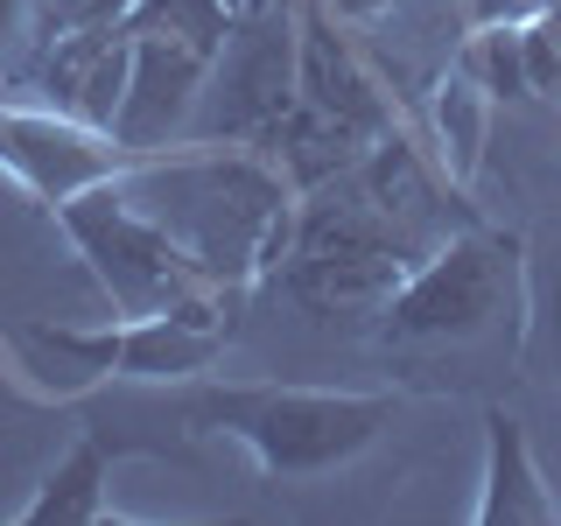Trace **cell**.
Returning a JSON list of instances; mask_svg holds the SVG:
<instances>
[{
    "instance_id": "cell-1",
    "label": "cell",
    "mask_w": 561,
    "mask_h": 526,
    "mask_svg": "<svg viewBox=\"0 0 561 526\" xmlns=\"http://www.w3.org/2000/svg\"><path fill=\"white\" fill-rule=\"evenodd\" d=\"M119 190L148 210L162 232L197 260L204 281L218 288H253L274 281L280 253L295 239V204L302 190L280 175L274 155L232 148V140H175L162 155H140L119 175Z\"/></svg>"
},
{
    "instance_id": "cell-2",
    "label": "cell",
    "mask_w": 561,
    "mask_h": 526,
    "mask_svg": "<svg viewBox=\"0 0 561 526\" xmlns=\"http://www.w3.org/2000/svg\"><path fill=\"white\" fill-rule=\"evenodd\" d=\"M373 338L400 358L414 351H478L505 344L519 358L526 338V239L463 225L449 245H435L400 281V295L379 309Z\"/></svg>"
},
{
    "instance_id": "cell-3",
    "label": "cell",
    "mask_w": 561,
    "mask_h": 526,
    "mask_svg": "<svg viewBox=\"0 0 561 526\" xmlns=\"http://www.w3.org/2000/svg\"><path fill=\"white\" fill-rule=\"evenodd\" d=\"M400 393H330V386H218L183 408L190 428L232 435L280 484L323 478L393 428Z\"/></svg>"
},
{
    "instance_id": "cell-4",
    "label": "cell",
    "mask_w": 561,
    "mask_h": 526,
    "mask_svg": "<svg viewBox=\"0 0 561 526\" xmlns=\"http://www.w3.org/2000/svg\"><path fill=\"white\" fill-rule=\"evenodd\" d=\"M414 274V253L379 225V210L344 183L302 190L295 204V239L280 253V295L316 323H379V309L400 295V281Z\"/></svg>"
},
{
    "instance_id": "cell-5",
    "label": "cell",
    "mask_w": 561,
    "mask_h": 526,
    "mask_svg": "<svg viewBox=\"0 0 561 526\" xmlns=\"http://www.w3.org/2000/svg\"><path fill=\"white\" fill-rule=\"evenodd\" d=\"M119 28L134 35V70L113 113V140L134 155H162L183 140L210 84V64L232 35V0H134Z\"/></svg>"
},
{
    "instance_id": "cell-6",
    "label": "cell",
    "mask_w": 561,
    "mask_h": 526,
    "mask_svg": "<svg viewBox=\"0 0 561 526\" xmlns=\"http://www.w3.org/2000/svg\"><path fill=\"white\" fill-rule=\"evenodd\" d=\"M49 218H57L70 232V245L84 253V267H92V281L105 288L113 316H154V309L190 302L197 288H218V281H204L197 260L119 190V175L78 190V197L57 204Z\"/></svg>"
},
{
    "instance_id": "cell-7",
    "label": "cell",
    "mask_w": 561,
    "mask_h": 526,
    "mask_svg": "<svg viewBox=\"0 0 561 526\" xmlns=\"http://www.w3.org/2000/svg\"><path fill=\"white\" fill-rule=\"evenodd\" d=\"M245 288H197L190 302L154 309V316H113L105 330H49L35 323L28 338L57 358L84 365V373H113V379H190L232 344Z\"/></svg>"
},
{
    "instance_id": "cell-8",
    "label": "cell",
    "mask_w": 561,
    "mask_h": 526,
    "mask_svg": "<svg viewBox=\"0 0 561 526\" xmlns=\"http://www.w3.org/2000/svg\"><path fill=\"white\" fill-rule=\"evenodd\" d=\"M134 162H140V155L119 148V140L105 127H92V119L0 99V169H8L43 210L70 204L78 190H92V183H113V175H127Z\"/></svg>"
},
{
    "instance_id": "cell-9",
    "label": "cell",
    "mask_w": 561,
    "mask_h": 526,
    "mask_svg": "<svg viewBox=\"0 0 561 526\" xmlns=\"http://www.w3.org/2000/svg\"><path fill=\"white\" fill-rule=\"evenodd\" d=\"M478 519L484 526H554L561 505L548 478H540L534 464V443H526V428L505 408L484 414V499H478Z\"/></svg>"
},
{
    "instance_id": "cell-10",
    "label": "cell",
    "mask_w": 561,
    "mask_h": 526,
    "mask_svg": "<svg viewBox=\"0 0 561 526\" xmlns=\"http://www.w3.org/2000/svg\"><path fill=\"white\" fill-rule=\"evenodd\" d=\"M105 470H113V443L105 435H78L70 456L49 470V484L35 491V505L22 513V526H99L105 513Z\"/></svg>"
},
{
    "instance_id": "cell-11",
    "label": "cell",
    "mask_w": 561,
    "mask_h": 526,
    "mask_svg": "<svg viewBox=\"0 0 561 526\" xmlns=\"http://www.w3.org/2000/svg\"><path fill=\"white\" fill-rule=\"evenodd\" d=\"M526 373H561V225H548L526 245V338H519Z\"/></svg>"
},
{
    "instance_id": "cell-12",
    "label": "cell",
    "mask_w": 561,
    "mask_h": 526,
    "mask_svg": "<svg viewBox=\"0 0 561 526\" xmlns=\"http://www.w3.org/2000/svg\"><path fill=\"white\" fill-rule=\"evenodd\" d=\"M484 127H491V92L463 70H449L435 84V134H443V162H449V183L463 190L484 162Z\"/></svg>"
},
{
    "instance_id": "cell-13",
    "label": "cell",
    "mask_w": 561,
    "mask_h": 526,
    "mask_svg": "<svg viewBox=\"0 0 561 526\" xmlns=\"http://www.w3.org/2000/svg\"><path fill=\"white\" fill-rule=\"evenodd\" d=\"M526 92L561 105V0H548L526 22Z\"/></svg>"
},
{
    "instance_id": "cell-14",
    "label": "cell",
    "mask_w": 561,
    "mask_h": 526,
    "mask_svg": "<svg viewBox=\"0 0 561 526\" xmlns=\"http://www.w3.org/2000/svg\"><path fill=\"white\" fill-rule=\"evenodd\" d=\"M35 35H43V0H0V78L28 57Z\"/></svg>"
}]
</instances>
